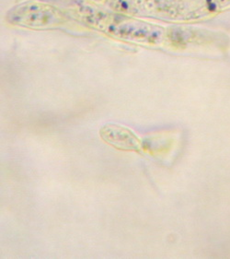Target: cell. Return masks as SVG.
<instances>
[{"label":"cell","instance_id":"obj_1","mask_svg":"<svg viewBox=\"0 0 230 259\" xmlns=\"http://www.w3.org/2000/svg\"><path fill=\"white\" fill-rule=\"evenodd\" d=\"M78 21L86 28L121 41L154 47L171 46V28L111 11L96 1L79 13Z\"/></svg>","mask_w":230,"mask_h":259},{"label":"cell","instance_id":"obj_2","mask_svg":"<svg viewBox=\"0 0 230 259\" xmlns=\"http://www.w3.org/2000/svg\"><path fill=\"white\" fill-rule=\"evenodd\" d=\"M111 11L135 18L191 22L211 18L204 0H95Z\"/></svg>","mask_w":230,"mask_h":259},{"label":"cell","instance_id":"obj_3","mask_svg":"<svg viewBox=\"0 0 230 259\" xmlns=\"http://www.w3.org/2000/svg\"><path fill=\"white\" fill-rule=\"evenodd\" d=\"M6 19L14 26L38 31L59 30L74 33L87 29L67 11L41 0L25 1L12 7Z\"/></svg>","mask_w":230,"mask_h":259},{"label":"cell","instance_id":"obj_4","mask_svg":"<svg viewBox=\"0 0 230 259\" xmlns=\"http://www.w3.org/2000/svg\"><path fill=\"white\" fill-rule=\"evenodd\" d=\"M100 137L109 145L118 150L139 151L140 140L132 130L120 124H105L100 130Z\"/></svg>","mask_w":230,"mask_h":259},{"label":"cell","instance_id":"obj_5","mask_svg":"<svg viewBox=\"0 0 230 259\" xmlns=\"http://www.w3.org/2000/svg\"><path fill=\"white\" fill-rule=\"evenodd\" d=\"M204 3L211 17L230 9V0H204Z\"/></svg>","mask_w":230,"mask_h":259}]
</instances>
